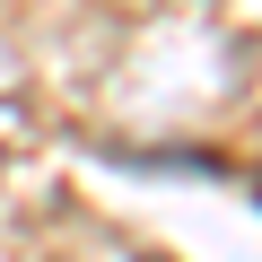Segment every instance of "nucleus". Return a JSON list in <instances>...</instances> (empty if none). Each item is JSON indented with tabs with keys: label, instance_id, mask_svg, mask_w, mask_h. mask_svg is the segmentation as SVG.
<instances>
[{
	"label": "nucleus",
	"instance_id": "obj_1",
	"mask_svg": "<svg viewBox=\"0 0 262 262\" xmlns=\"http://www.w3.org/2000/svg\"><path fill=\"white\" fill-rule=\"evenodd\" d=\"M245 192H253V201H262V166H253V175H245Z\"/></svg>",
	"mask_w": 262,
	"mask_h": 262
},
{
	"label": "nucleus",
	"instance_id": "obj_2",
	"mask_svg": "<svg viewBox=\"0 0 262 262\" xmlns=\"http://www.w3.org/2000/svg\"><path fill=\"white\" fill-rule=\"evenodd\" d=\"M131 262H175V253H131Z\"/></svg>",
	"mask_w": 262,
	"mask_h": 262
}]
</instances>
